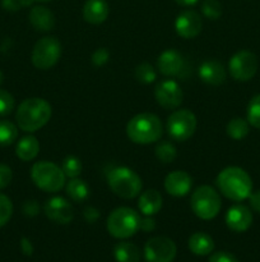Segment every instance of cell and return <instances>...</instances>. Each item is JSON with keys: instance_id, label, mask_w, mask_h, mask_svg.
<instances>
[{"instance_id": "cell-25", "label": "cell", "mask_w": 260, "mask_h": 262, "mask_svg": "<svg viewBox=\"0 0 260 262\" xmlns=\"http://www.w3.org/2000/svg\"><path fill=\"white\" fill-rule=\"evenodd\" d=\"M65 191L69 199L74 202H78V204L86 201L89 196L88 186L83 179L79 178H73L70 182H68V184L65 186Z\"/></svg>"}, {"instance_id": "cell-43", "label": "cell", "mask_w": 260, "mask_h": 262, "mask_svg": "<svg viewBox=\"0 0 260 262\" xmlns=\"http://www.w3.org/2000/svg\"><path fill=\"white\" fill-rule=\"evenodd\" d=\"M20 250H22V252L24 253L25 256H31L33 253V246L28 238L23 237L22 239H20Z\"/></svg>"}, {"instance_id": "cell-15", "label": "cell", "mask_w": 260, "mask_h": 262, "mask_svg": "<svg viewBox=\"0 0 260 262\" xmlns=\"http://www.w3.org/2000/svg\"><path fill=\"white\" fill-rule=\"evenodd\" d=\"M226 224L232 232H246L252 224V214L245 205H235L226 214Z\"/></svg>"}, {"instance_id": "cell-45", "label": "cell", "mask_w": 260, "mask_h": 262, "mask_svg": "<svg viewBox=\"0 0 260 262\" xmlns=\"http://www.w3.org/2000/svg\"><path fill=\"white\" fill-rule=\"evenodd\" d=\"M31 3H46V2H51V0H30Z\"/></svg>"}, {"instance_id": "cell-17", "label": "cell", "mask_w": 260, "mask_h": 262, "mask_svg": "<svg viewBox=\"0 0 260 262\" xmlns=\"http://www.w3.org/2000/svg\"><path fill=\"white\" fill-rule=\"evenodd\" d=\"M157 68L163 76L175 77L180 74L184 68V58L175 49L165 50L157 60Z\"/></svg>"}, {"instance_id": "cell-8", "label": "cell", "mask_w": 260, "mask_h": 262, "mask_svg": "<svg viewBox=\"0 0 260 262\" xmlns=\"http://www.w3.org/2000/svg\"><path fill=\"white\" fill-rule=\"evenodd\" d=\"M61 42L54 36H46L38 40L33 46L32 64L40 71H47L56 66L61 56Z\"/></svg>"}, {"instance_id": "cell-39", "label": "cell", "mask_w": 260, "mask_h": 262, "mask_svg": "<svg viewBox=\"0 0 260 262\" xmlns=\"http://www.w3.org/2000/svg\"><path fill=\"white\" fill-rule=\"evenodd\" d=\"M40 211V206L36 201H25L23 205V212L27 216H36Z\"/></svg>"}, {"instance_id": "cell-42", "label": "cell", "mask_w": 260, "mask_h": 262, "mask_svg": "<svg viewBox=\"0 0 260 262\" xmlns=\"http://www.w3.org/2000/svg\"><path fill=\"white\" fill-rule=\"evenodd\" d=\"M250 200V206L252 207V210L260 214V191H256L249 196Z\"/></svg>"}, {"instance_id": "cell-29", "label": "cell", "mask_w": 260, "mask_h": 262, "mask_svg": "<svg viewBox=\"0 0 260 262\" xmlns=\"http://www.w3.org/2000/svg\"><path fill=\"white\" fill-rule=\"evenodd\" d=\"M134 76H135V79L143 84H150L157 79L155 69L148 63L139 64V66L135 68Z\"/></svg>"}, {"instance_id": "cell-34", "label": "cell", "mask_w": 260, "mask_h": 262, "mask_svg": "<svg viewBox=\"0 0 260 262\" xmlns=\"http://www.w3.org/2000/svg\"><path fill=\"white\" fill-rule=\"evenodd\" d=\"M14 97L5 90L0 89V117L9 115L14 110Z\"/></svg>"}, {"instance_id": "cell-31", "label": "cell", "mask_w": 260, "mask_h": 262, "mask_svg": "<svg viewBox=\"0 0 260 262\" xmlns=\"http://www.w3.org/2000/svg\"><path fill=\"white\" fill-rule=\"evenodd\" d=\"M61 169L68 178H78L79 174L82 173V163L75 156H66L61 164Z\"/></svg>"}, {"instance_id": "cell-11", "label": "cell", "mask_w": 260, "mask_h": 262, "mask_svg": "<svg viewBox=\"0 0 260 262\" xmlns=\"http://www.w3.org/2000/svg\"><path fill=\"white\" fill-rule=\"evenodd\" d=\"M176 253L175 242L167 237H153L144 246V257L148 262H172Z\"/></svg>"}, {"instance_id": "cell-26", "label": "cell", "mask_w": 260, "mask_h": 262, "mask_svg": "<svg viewBox=\"0 0 260 262\" xmlns=\"http://www.w3.org/2000/svg\"><path fill=\"white\" fill-rule=\"evenodd\" d=\"M249 125L250 124L247 120L242 119V118H233V119L229 120L228 124H227V135H228L232 140H242V138H245L249 135Z\"/></svg>"}, {"instance_id": "cell-40", "label": "cell", "mask_w": 260, "mask_h": 262, "mask_svg": "<svg viewBox=\"0 0 260 262\" xmlns=\"http://www.w3.org/2000/svg\"><path fill=\"white\" fill-rule=\"evenodd\" d=\"M83 215H84V219H86L88 223L97 222V219L99 217L98 210L94 209V207H92V206L86 207V209H84V211H83Z\"/></svg>"}, {"instance_id": "cell-19", "label": "cell", "mask_w": 260, "mask_h": 262, "mask_svg": "<svg viewBox=\"0 0 260 262\" xmlns=\"http://www.w3.org/2000/svg\"><path fill=\"white\" fill-rule=\"evenodd\" d=\"M110 13L106 0H87L83 7V18L91 25H101L107 19Z\"/></svg>"}, {"instance_id": "cell-36", "label": "cell", "mask_w": 260, "mask_h": 262, "mask_svg": "<svg viewBox=\"0 0 260 262\" xmlns=\"http://www.w3.org/2000/svg\"><path fill=\"white\" fill-rule=\"evenodd\" d=\"M32 3L30 0H2V7L8 12H18L22 8L28 7Z\"/></svg>"}, {"instance_id": "cell-9", "label": "cell", "mask_w": 260, "mask_h": 262, "mask_svg": "<svg viewBox=\"0 0 260 262\" xmlns=\"http://www.w3.org/2000/svg\"><path fill=\"white\" fill-rule=\"evenodd\" d=\"M196 117L188 109L175 110L167 119V132L173 141L184 142L195 133Z\"/></svg>"}, {"instance_id": "cell-46", "label": "cell", "mask_w": 260, "mask_h": 262, "mask_svg": "<svg viewBox=\"0 0 260 262\" xmlns=\"http://www.w3.org/2000/svg\"><path fill=\"white\" fill-rule=\"evenodd\" d=\"M3 81H4V74H3V72L0 71V84L3 83Z\"/></svg>"}, {"instance_id": "cell-23", "label": "cell", "mask_w": 260, "mask_h": 262, "mask_svg": "<svg viewBox=\"0 0 260 262\" xmlns=\"http://www.w3.org/2000/svg\"><path fill=\"white\" fill-rule=\"evenodd\" d=\"M40 152V142L35 136H25L20 138L15 147V154L22 161H31Z\"/></svg>"}, {"instance_id": "cell-10", "label": "cell", "mask_w": 260, "mask_h": 262, "mask_svg": "<svg viewBox=\"0 0 260 262\" xmlns=\"http://www.w3.org/2000/svg\"><path fill=\"white\" fill-rule=\"evenodd\" d=\"M257 58L249 50L237 51L229 59L228 71L232 78L240 82L250 81L257 72Z\"/></svg>"}, {"instance_id": "cell-30", "label": "cell", "mask_w": 260, "mask_h": 262, "mask_svg": "<svg viewBox=\"0 0 260 262\" xmlns=\"http://www.w3.org/2000/svg\"><path fill=\"white\" fill-rule=\"evenodd\" d=\"M247 122L254 128L260 129V94L255 95L247 105Z\"/></svg>"}, {"instance_id": "cell-32", "label": "cell", "mask_w": 260, "mask_h": 262, "mask_svg": "<svg viewBox=\"0 0 260 262\" xmlns=\"http://www.w3.org/2000/svg\"><path fill=\"white\" fill-rule=\"evenodd\" d=\"M201 12L205 18L216 20L222 15V5L218 0H204L201 4Z\"/></svg>"}, {"instance_id": "cell-16", "label": "cell", "mask_w": 260, "mask_h": 262, "mask_svg": "<svg viewBox=\"0 0 260 262\" xmlns=\"http://www.w3.org/2000/svg\"><path fill=\"white\" fill-rule=\"evenodd\" d=\"M193 178L184 170H175L165 179V189L168 194L175 197H184L191 191Z\"/></svg>"}, {"instance_id": "cell-1", "label": "cell", "mask_w": 260, "mask_h": 262, "mask_svg": "<svg viewBox=\"0 0 260 262\" xmlns=\"http://www.w3.org/2000/svg\"><path fill=\"white\" fill-rule=\"evenodd\" d=\"M51 114V105L46 100L41 97H31L20 102L15 113V120L20 129L33 133L47 124Z\"/></svg>"}, {"instance_id": "cell-38", "label": "cell", "mask_w": 260, "mask_h": 262, "mask_svg": "<svg viewBox=\"0 0 260 262\" xmlns=\"http://www.w3.org/2000/svg\"><path fill=\"white\" fill-rule=\"evenodd\" d=\"M208 262H239V260H237L232 253L221 251V252L213 253V255L209 257Z\"/></svg>"}, {"instance_id": "cell-35", "label": "cell", "mask_w": 260, "mask_h": 262, "mask_svg": "<svg viewBox=\"0 0 260 262\" xmlns=\"http://www.w3.org/2000/svg\"><path fill=\"white\" fill-rule=\"evenodd\" d=\"M109 59H110L109 50L105 48H99V49H97L93 54H92L91 60H92V64H93L94 67H102V66H105L107 61H109Z\"/></svg>"}, {"instance_id": "cell-18", "label": "cell", "mask_w": 260, "mask_h": 262, "mask_svg": "<svg viewBox=\"0 0 260 262\" xmlns=\"http://www.w3.org/2000/svg\"><path fill=\"white\" fill-rule=\"evenodd\" d=\"M198 73L201 81L211 86H219L226 81V69L223 64L214 59L203 61L199 67Z\"/></svg>"}, {"instance_id": "cell-24", "label": "cell", "mask_w": 260, "mask_h": 262, "mask_svg": "<svg viewBox=\"0 0 260 262\" xmlns=\"http://www.w3.org/2000/svg\"><path fill=\"white\" fill-rule=\"evenodd\" d=\"M114 257L117 262H139L140 252L134 243L120 242L115 246Z\"/></svg>"}, {"instance_id": "cell-7", "label": "cell", "mask_w": 260, "mask_h": 262, "mask_svg": "<svg viewBox=\"0 0 260 262\" xmlns=\"http://www.w3.org/2000/svg\"><path fill=\"white\" fill-rule=\"evenodd\" d=\"M190 206L199 219L212 220L221 211L222 201L216 189L211 186H201L191 194Z\"/></svg>"}, {"instance_id": "cell-4", "label": "cell", "mask_w": 260, "mask_h": 262, "mask_svg": "<svg viewBox=\"0 0 260 262\" xmlns=\"http://www.w3.org/2000/svg\"><path fill=\"white\" fill-rule=\"evenodd\" d=\"M107 183L111 191L121 199L130 200L142 192V178L126 166H116L107 176Z\"/></svg>"}, {"instance_id": "cell-44", "label": "cell", "mask_w": 260, "mask_h": 262, "mask_svg": "<svg viewBox=\"0 0 260 262\" xmlns=\"http://www.w3.org/2000/svg\"><path fill=\"white\" fill-rule=\"evenodd\" d=\"M175 2L177 3L178 5H181V7H193V5H195L199 0H175Z\"/></svg>"}, {"instance_id": "cell-14", "label": "cell", "mask_w": 260, "mask_h": 262, "mask_svg": "<svg viewBox=\"0 0 260 262\" xmlns=\"http://www.w3.org/2000/svg\"><path fill=\"white\" fill-rule=\"evenodd\" d=\"M203 28V20L199 13L194 10H184L177 15L175 20V30L180 37L194 38L201 32Z\"/></svg>"}, {"instance_id": "cell-37", "label": "cell", "mask_w": 260, "mask_h": 262, "mask_svg": "<svg viewBox=\"0 0 260 262\" xmlns=\"http://www.w3.org/2000/svg\"><path fill=\"white\" fill-rule=\"evenodd\" d=\"M13 173L12 169L5 164H0V189H4L12 182Z\"/></svg>"}, {"instance_id": "cell-28", "label": "cell", "mask_w": 260, "mask_h": 262, "mask_svg": "<svg viewBox=\"0 0 260 262\" xmlns=\"http://www.w3.org/2000/svg\"><path fill=\"white\" fill-rule=\"evenodd\" d=\"M155 156L158 160L163 164H170L175 161L176 156H177V151L176 147L171 142L167 141H162L155 147Z\"/></svg>"}, {"instance_id": "cell-12", "label": "cell", "mask_w": 260, "mask_h": 262, "mask_svg": "<svg viewBox=\"0 0 260 262\" xmlns=\"http://www.w3.org/2000/svg\"><path fill=\"white\" fill-rule=\"evenodd\" d=\"M154 97L158 105L163 109H177L184 99V92L180 84L173 79H163L158 82L154 89Z\"/></svg>"}, {"instance_id": "cell-13", "label": "cell", "mask_w": 260, "mask_h": 262, "mask_svg": "<svg viewBox=\"0 0 260 262\" xmlns=\"http://www.w3.org/2000/svg\"><path fill=\"white\" fill-rule=\"evenodd\" d=\"M43 210H45L46 216L56 224L65 225L73 222L74 219L73 205L64 197L59 196L47 200Z\"/></svg>"}, {"instance_id": "cell-2", "label": "cell", "mask_w": 260, "mask_h": 262, "mask_svg": "<svg viewBox=\"0 0 260 262\" xmlns=\"http://www.w3.org/2000/svg\"><path fill=\"white\" fill-rule=\"evenodd\" d=\"M216 184L219 192L232 201H244L252 192V181L249 174L237 166H228L218 174Z\"/></svg>"}, {"instance_id": "cell-3", "label": "cell", "mask_w": 260, "mask_h": 262, "mask_svg": "<svg viewBox=\"0 0 260 262\" xmlns=\"http://www.w3.org/2000/svg\"><path fill=\"white\" fill-rule=\"evenodd\" d=\"M162 122L152 113H140L129 120L126 125V135L132 142L138 145L154 143L162 137Z\"/></svg>"}, {"instance_id": "cell-22", "label": "cell", "mask_w": 260, "mask_h": 262, "mask_svg": "<svg viewBox=\"0 0 260 262\" xmlns=\"http://www.w3.org/2000/svg\"><path fill=\"white\" fill-rule=\"evenodd\" d=\"M189 250L196 256H208L214 250V241L209 234L203 232L194 233L189 238Z\"/></svg>"}, {"instance_id": "cell-27", "label": "cell", "mask_w": 260, "mask_h": 262, "mask_svg": "<svg viewBox=\"0 0 260 262\" xmlns=\"http://www.w3.org/2000/svg\"><path fill=\"white\" fill-rule=\"evenodd\" d=\"M18 137V128L9 120H0V146H10Z\"/></svg>"}, {"instance_id": "cell-20", "label": "cell", "mask_w": 260, "mask_h": 262, "mask_svg": "<svg viewBox=\"0 0 260 262\" xmlns=\"http://www.w3.org/2000/svg\"><path fill=\"white\" fill-rule=\"evenodd\" d=\"M28 19L32 27L38 32H48L55 27V15L43 5L33 7L28 15Z\"/></svg>"}, {"instance_id": "cell-41", "label": "cell", "mask_w": 260, "mask_h": 262, "mask_svg": "<svg viewBox=\"0 0 260 262\" xmlns=\"http://www.w3.org/2000/svg\"><path fill=\"white\" fill-rule=\"evenodd\" d=\"M155 228V222L152 216H145L140 220V230L143 232H152Z\"/></svg>"}, {"instance_id": "cell-6", "label": "cell", "mask_w": 260, "mask_h": 262, "mask_svg": "<svg viewBox=\"0 0 260 262\" xmlns=\"http://www.w3.org/2000/svg\"><path fill=\"white\" fill-rule=\"evenodd\" d=\"M31 178L36 187L43 192L55 193L65 186V174L63 169L51 161H38L31 169Z\"/></svg>"}, {"instance_id": "cell-33", "label": "cell", "mask_w": 260, "mask_h": 262, "mask_svg": "<svg viewBox=\"0 0 260 262\" xmlns=\"http://www.w3.org/2000/svg\"><path fill=\"white\" fill-rule=\"evenodd\" d=\"M13 215V204L10 199L5 194L0 193V228L8 224Z\"/></svg>"}, {"instance_id": "cell-21", "label": "cell", "mask_w": 260, "mask_h": 262, "mask_svg": "<svg viewBox=\"0 0 260 262\" xmlns=\"http://www.w3.org/2000/svg\"><path fill=\"white\" fill-rule=\"evenodd\" d=\"M138 207L144 216H153L162 209V196L155 189H148L140 194Z\"/></svg>"}, {"instance_id": "cell-5", "label": "cell", "mask_w": 260, "mask_h": 262, "mask_svg": "<svg viewBox=\"0 0 260 262\" xmlns=\"http://www.w3.org/2000/svg\"><path fill=\"white\" fill-rule=\"evenodd\" d=\"M140 220L142 217L135 210L117 207L107 217V232L117 239H126L140 229Z\"/></svg>"}]
</instances>
